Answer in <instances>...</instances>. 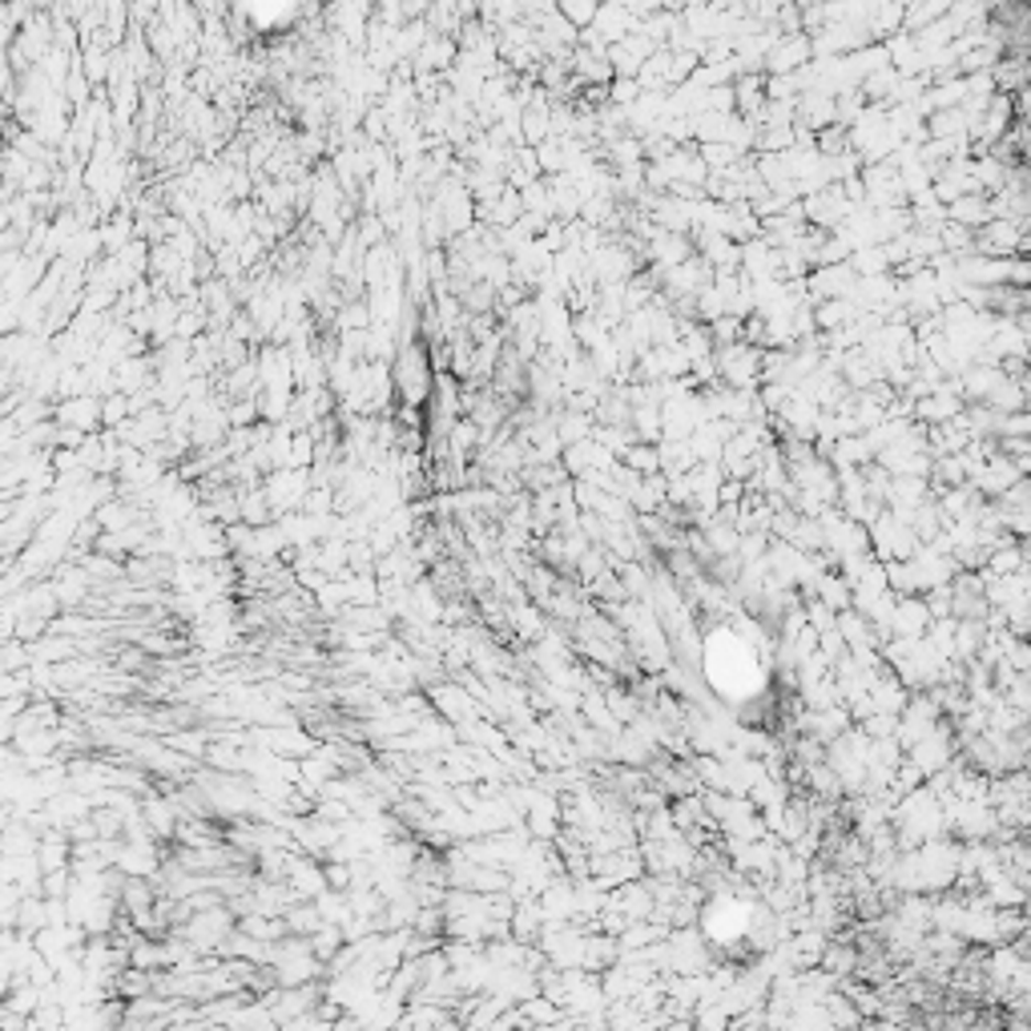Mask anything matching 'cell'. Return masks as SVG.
<instances>
[{
    "mask_svg": "<svg viewBox=\"0 0 1031 1031\" xmlns=\"http://www.w3.org/2000/svg\"><path fill=\"white\" fill-rule=\"evenodd\" d=\"M991 568H996L999 576L1020 573V568H1023V552H1020V549H1003V552H996V556H991Z\"/></svg>",
    "mask_w": 1031,
    "mask_h": 1031,
    "instance_id": "52a82bcc",
    "label": "cell"
},
{
    "mask_svg": "<svg viewBox=\"0 0 1031 1031\" xmlns=\"http://www.w3.org/2000/svg\"><path fill=\"white\" fill-rule=\"evenodd\" d=\"M818 588H822V597H826V605H846L850 600V588L843 585V580H834V576H818Z\"/></svg>",
    "mask_w": 1031,
    "mask_h": 1031,
    "instance_id": "8992f818",
    "label": "cell"
},
{
    "mask_svg": "<svg viewBox=\"0 0 1031 1031\" xmlns=\"http://www.w3.org/2000/svg\"><path fill=\"white\" fill-rule=\"evenodd\" d=\"M822 967L831 975H846V972H855V963H858V955L850 947H822Z\"/></svg>",
    "mask_w": 1031,
    "mask_h": 1031,
    "instance_id": "277c9868",
    "label": "cell"
},
{
    "mask_svg": "<svg viewBox=\"0 0 1031 1031\" xmlns=\"http://www.w3.org/2000/svg\"><path fill=\"white\" fill-rule=\"evenodd\" d=\"M129 524H133V508L129 504H106L97 512V528H106V532H121Z\"/></svg>",
    "mask_w": 1031,
    "mask_h": 1031,
    "instance_id": "5b68a950",
    "label": "cell"
},
{
    "mask_svg": "<svg viewBox=\"0 0 1031 1031\" xmlns=\"http://www.w3.org/2000/svg\"><path fill=\"white\" fill-rule=\"evenodd\" d=\"M97 415H101V408H97L94 399H73V403L61 408V423H73V427H89Z\"/></svg>",
    "mask_w": 1031,
    "mask_h": 1031,
    "instance_id": "3957f363",
    "label": "cell"
},
{
    "mask_svg": "<svg viewBox=\"0 0 1031 1031\" xmlns=\"http://www.w3.org/2000/svg\"><path fill=\"white\" fill-rule=\"evenodd\" d=\"M891 621H894V629H899L902 637H919V633H923V625L931 621V612H926L919 600H902L899 612H891Z\"/></svg>",
    "mask_w": 1031,
    "mask_h": 1031,
    "instance_id": "7a4b0ae2",
    "label": "cell"
},
{
    "mask_svg": "<svg viewBox=\"0 0 1031 1031\" xmlns=\"http://www.w3.org/2000/svg\"><path fill=\"white\" fill-rule=\"evenodd\" d=\"M165 746H170V750H182V753H194V758H198V753H206L202 738H189V734H174V738L165 741Z\"/></svg>",
    "mask_w": 1031,
    "mask_h": 1031,
    "instance_id": "ba28073f",
    "label": "cell"
},
{
    "mask_svg": "<svg viewBox=\"0 0 1031 1031\" xmlns=\"http://www.w3.org/2000/svg\"><path fill=\"white\" fill-rule=\"evenodd\" d=\"M141 818H145L153 838H170L177 826V810H174V802H165V797H150V802L141 806Z\"/></svg>",
    "mask_w": 1031,
    "mask_h": 1031,
    "instance_id": "6da1fadb",
    "label": "cell"
}]
</instances>
